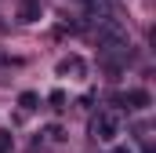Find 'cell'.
Here are the masks:
<instances>
[{"label":"cell","mask_w":156,"mask_h":153,"mask_svg":"<svg viewBox=\"0 0 156 153\" xmlns=\"http://www.w3.org/2000/svg\"><path fill=\"white\" fill-rule=\"evenodd\" d=\"M91 131H94V139H102V142H113L120 135V120L113 113H98L94 117V124H91Z\"/></svg>","instance_id":"obj_1"},{"label":"cell","mask_w":156,"mask_h":153,"mask_svg":"<svg viewBox=\"0 0 156 153\" xmlns=\"http://www.w3.org/2000/svg\"><path fill=\"white\" fill-rule=\"evenodd\" d=\"M83 7H87V15H94L98 22L109 18V0H83Z\"/></svg>","instance_id":"obj_2"},{"label":"cell","mask_w":156,"mask_h":153,"mask_svg":"<svg viewBox=\"0 0 156 153\" xmlns=\"http://www.w3.org/2000/svg\"><path fill=\"white\" fill-rule=\"evenodd\" d=\"M18 18H22V22H33V18H40V4H37V0H22Z\"/></svg>","instance_id":"obj_3"},{"label":"cell","mask_w":156,"mask_h":153,"mask_svg":"<svg viewBox=\"0 0 156 153\" xmlns=\"http://www.w3.org/2000/svg\"><path fill=\"white\" fill-rule=\"evenodd\" d=\"M127 102H131V110H145L149 106V91H142V88L138 91H127Z\"/></svg>","instance_id":"obj_4"},{"label":"cell","mask_w":156,"mask_h":153,"mask_svg":"<svg viewBox=\"0 0 156 153\" xmlns=\"http://www.w3.org/2000/svg\"><path fill=\"white\" fill-rule=\"evenodd\" d=\"M11 146H15V139L7 131H0V153H11Z\"/></svg>","instance_id":"obj_5"},{"label":"cell","mask_w":156,"mask_h":153,"mask_svg":"<svg viewBox=\"0 0 156 153\" xmlns=\"http://www.w3.org/2000/svg\"><path fill=\"white\" fill-rule=\"evenodd\" d=\"M18 102H22V110H33V106H37V95H33V91H26Z\"/></svg>","instance_id":"obj_6"},{"label":"cell","mask_w":156,"mask_h":153,"mask_svg":"<svg viewBox=\"0 0 156 153\" xmlns=\"http://www.w3.org/2000/svg\"><path fill=\"white\" fill-rule=\"evenodd\" d=\"M113 153H131V150H127V146H116V150H113Z\"/></svg>","instance_id":"obj_7"}]
</instances>
